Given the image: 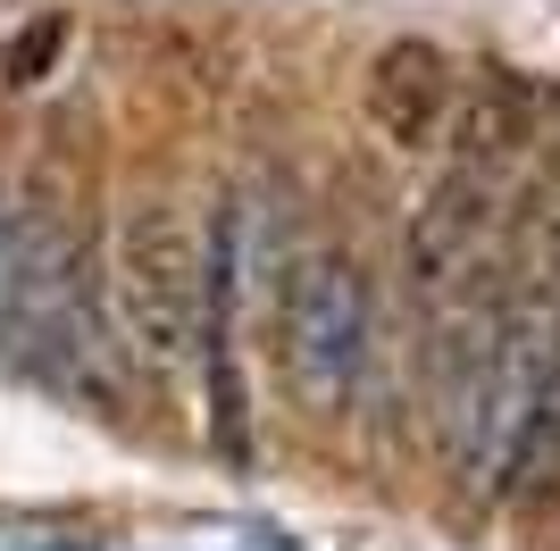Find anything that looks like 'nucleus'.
Instances as JSON below:
<instances>
[{"label":"nucleus","instance_id":"2","mask_svg":"<svg viewBox=\"0 0 560 551\" xmlns=\"http://www.w3.org/2000/svg\"><path fill=\"white\" fill-rule=\"evenodd\" d=\"M277 351L310 410H343L369 367V276L343 251H302L277 293Z\"/></svg>","mask_w":560,"mask_h":551},{"label":"nucleus","instance_id":"6","mask_svg":"<svg viewBox=\"0 0 560 551\" xmlns=\"http://www.w3.org/2000/svg\"><path fill=\"white\" fill-rule=\"evenodd\" d=\"M0 251H9V218H0Z\"/></svg>","mask_w":560,"mask_h":551},{"label":"nucleus","instance_id":"5","mask_svg":"<svg viewBox=\"0 0 560 551\" xmlns=\"http://www.w3.org/2000/svg\"><path fill=\"white\" fill-rule=\"evenodd\" d=\"M50 43H59V17H43V25L18 43V59H9V84H34V75H43V59H50Z\"/></svg>","mask_w":560,"mask_h":551},{"label":"nucleus","instance_id":"4","mask_svg":"<svg viewBox=\"0 0 560 551\" xmlns=\"http://www.w3.org/2000/svg\"><path fill=\"white\" fill-rule=\"evenodd\" d=\"M477 226H486V192H477V176H452L444 192L419 209V226H410V268H419V284H452V276H468V243H477Z\"/></svg>","mask_w":560,"mask_h":551},{"label":"nucleus","instance_id":"3","mask_svg":"<svg viewBox=\"0 0 560 551\" xmlns=\"http://www.w3.org/2000/svg\"><path fill=\"white\" fill-rule=\"evenodd\" d=\"M452 109V59L435 43H394V50H376V68H369V117H376V134L385 142H427L435 126H444Z\"/></svg>","mask_w":560,"mask_h":551},{"label":"nucleus","instance_id":"1","mask_svg":"<svg viewBox=\"0 0 560 551\" xmlns=\"http://www.w3.org/2000/svg\"><path fill=\"white\" fill-rule=\"evenodd\" d=\"M101 335L135 376L176 385L201 360V326H210V259L192 226L167 201H135L109 234L101 259Z\"/></svg>","mask_w":560,"mask_h":551}]
</instances>
